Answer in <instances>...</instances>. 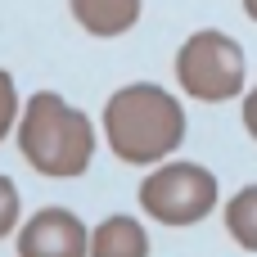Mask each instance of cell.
<instances>
[{"label":"cell","instance_id":"cell-1","mask_svg":"<svg viewBox=\"0 0 257 257\" xmlns=\"http://www.w3.org/2000/svg\"><path fill=\"white\" fill-rule=\"evenodd\" d=\"M185 140V108L172 90L154 81H136L108 95L104 104V145L117 163L163 167Z\"/></svg>","mask_w":257,"mask_h":257},{"label":"cell","instance_id":"cell-2","mask_svg":"<svg viewBox=\"0 0 257 257\" xmlns=\"http://www.w3.org/2000/svg\"><path fill=\"white\" fill-rule=\"evenodd\" d=\"M18 154L41 176H54V181L81 176L95 158V126L63 95L36 90L18 117Z\"/></svg>","mask_w":257,"mask_h":257},{"label":"cell","instance_id":"cell-3","mask_svg":"<svg viewBox=\"0 0 257 257\" xmlns=\"http://www.w3.org/2000/svg\"><path fill=\"white\" fill-rule=\"evenodd\" d=\"M176 81L203 104H226L244 90V50L230 32L203 27L176 50Z\"/></svg>","mask_w":257,"mask_h":257},{"label":"cell","instance_id":"cell-4","mask_svg":"<svg viewBox=\"0 0 257 257\" xmlns=\"http://www.w3.org/2000/svg\"><path fill=\"white\" fill-rule=\"evenodd\" d=\"M217 176L199 163H163L140 181V212L158 226H199L217 208Z\"/></svg>","mask_w":257,"mask_h":257},{"label":"cell","instance_id":"cell-5","mask_svg":"<svg viewBox=\"0 0 257 257\" xmlns=\"http://www.w3.org/2000/svg\"><path fill=\"white\" fill-rule=\"evenodd\" d=\"M18 257H90V230L68 208H41L18 230Z\"/></svg>","mask_w":257,"mask_h":257},{"label":"cell","instance_id":"cell-6","mask_svg":"<svg viewBox=\"0 0 257 257\" xmlns=\"http://www.w3.org/2000/svg\"><path fill=\"white\" fill-rule=\"evenodd\" d=\"M68 9H72V18H77L90 36L113 41V36H126V32L140 23L145 0H68Z\"/></svg>","mask_w":257,"mask_h":257},{"label":"cell","instance_id":"cell-7","mask_svg":"<svg viewBox=\"0 0 257 257\" xmlns=\"http://www.w3.org/2000/svg\"><path fill=\"white\" fill-rule=\"evenodd\" d=\"M90 257H149V235L136 217L117 212L90 230Z\"/></svg>","mask_w":257,"mask_h":257},{"label":"cell","instance_id":"cell-8","mask_svg":"<svg viewBox=\"0 0 257 257\" xmlns=\"http://www.w3.org/2000/svg\"><path fill=\"white\" fill-rule=\"evenodd\" d=\"M226 230L239 248L257 253V185H244L235 199H226Z\"/></svg>","mask_w":257,"mask_h":257},{"label":"cell","instance_id":"cell-9","mask_svg":"<svg viewBox=\"0 0 257 257\" xmlns=\"http://www.w3.org/2000/svg\"><path fill=\"white\" fill-rule=\"evenodd\" d=\"M14 230H23V199H18V185L0 176V239Z\"/></svg>","mask_w":257,"mask_h":257},{"label":"cell","instance_id":"cell-10","mask_svg":"<svg viewBox=\"0 0 257 257\" xmlns=\"http://www.w3.org/2000/svg\"><path fill=\"white\" fill-rule=\"evenodd\" d=\"M18 117H23V108H18V90H14V77L0 68V140H5L9 131H18Z\"/></svg>","mask_w":257,"mask_h":257},{"label":"cell","instance_id":"cell-11","mask_svg":"<svg viewBox=\"0 0 257 257\" xmlns=\"http://www.w3.org/2000/svg\"><path fill=\"white\" fill-rule=\"evenodd\" d=\"M244 131L257 140V86L248 90V99H244Z\"/></svg>","mask_w":257,"mask_h":257},{"label":"cell","instance_id":"cell-12","mask_svg":"<svg viewBox=\"0 0 257 257\" xmlns=\"http://www.w3.org/2000/svg\"><path fill=\"white\" fill-rule=\"evenodd\" d=\"M244 14H248V18L257 23V0H244Z\"/></svg>","mask_w":257,"mask_h":257}]
</instances>
